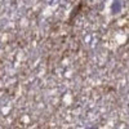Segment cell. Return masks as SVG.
<instances>
[{"instance_id":"6da1fadb","label":"cell","mask_w":129,"mask_h":129,"mask_svg":"<svg viewBox=\"0 0 129 129\" xmlns=\"http://www.w3.org/2000/svg\"><path fill=\"white\" fill-rule=\"evenodd\" d=\"M87 129H98V126L94 125V126H89V128H87Z\"/></svg>"}]
</instances>
